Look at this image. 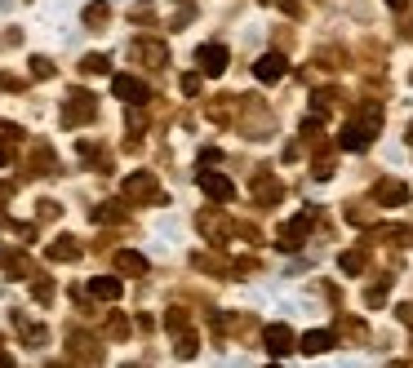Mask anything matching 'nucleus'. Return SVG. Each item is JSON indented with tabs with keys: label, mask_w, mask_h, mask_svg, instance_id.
<instances>
[{
	"label": "nucleus",
	"mask_w": 413,
	"mask_h": 368,
	"mask_svg": "<svg viewBox=\"0 0 413 368\" xmlns=\"http://www.w3.org/2000/svg\"><path fill=\"white\" fill-rule=\"evenodd\" d=\"M262 342H267V350H271L276 360H280V355H289V350L298 346V338H293V328H289V324H271L267 333H262Z\"/></svg>",
	"instance_id": "423d86ee"
},
{
	"label": "nucleus",
	"mask_w": 413,
	"mask_h": 368,
	"mask_svg": "<svg viewBox=\"0 0 413 368\" xmlns=\"http://www.w3.org/2000/svg\"><path fill=\"white\" fill-rule=\"evenodd\" d=\"M164 328H174V333H183V328H187V311H183V306H174L169 315H164Z\"/></svg>",
	"instance_id": "5701e85b"
},
{
	"label": "nucleus",
	"mask_w": 413,
	"mask_h": 368,
	"mask_svg": "<svg viewBox=\"0 0 413 368\" xmlns=\"http://www.w3.org/2000/svg\"><path fill=\"white\" fill-rule=\"evenodd\" d=\"M373 142V133L360 125V120H351V125H342V133H338V146L342 151H365V146Z\"/></svg>",
	"instance_id": "1a4fd4ad"
},
{
	"label": "nucleus",
	"mask_w": 413,
	"mask_h": 368,
	"mask_svg": "<svg viewBox=\"0 0 413 368\" xmlns=\"http://www.w3.org/2000/svg\"><path fill=\"white\" fill-rule=\"evenodd\" d=\"M391 368H409V364H391Z\"/></svg>",
	"instance_id": "72a5a7b5"
},
{
	"label": "nucleus",
	"mask_w": 413,
	"mask_h": 368,
	"mask_svg": "<svg viewBox=\"0 0 413 368\" xmlns=\"http://www.w3.org/2000/svg\"><path fill=\"white\" fill-rule=\"evenodd\" d=\"M80 67H85V76H103V71H107V58H103V54H89Z\"/></svg>",
	"instance_id": "b1692460"
},
{
	"label": "nucleus",
	"mask_w": 413,
	"mask_h": 368,
	"mask_svg": "<svg viewBox=\"0 0 413 368\" xmlns=\"http://www.w3.org/2000/svg\"><path fill=\"white\" fill-rule=\"evenodd\" d=\"M262 5H276V9H285V13H298V0H262Z\"/></svg>",
	"instance_id": "cd10ccee"
},
{
	"label": "nucleus",
	"mask_w": 413,
	"mask_h": 368,
	"mask_svg": "<svg viewBox=\"0 0 413 368\" xmlns=\"http://www.w3.org/2000/svg\"><path fill=\"white\" fill-rule=\"evenodd\" d=\"M134 368H138V364H134Z\"/></svg>",
	"instance_id": "c9c22d12"
},
{
	"label": "nucleus",
	"mask_w": 413,
	"mask_h": 368,
	"mask_svg": "<svg viewBox=\"0 0 413 368\" xmlns=\"http://www.w3.org/2000/svg\"><path fill=\"white\" fill-rule=\"evenodd\" d=\"M200 191L213 200V205H227V200H236V182L231 178H222V173H213V169H200Z\"/></svg>",
	"instance_id": "7ed1b4c3"
},
{
	"label": "nucleus",
	"mask_w": 413,
	"mask_h": 368,
	"mask_svg": "<svg viewBox=\"0 0 413 368\" xmlns=\"http://www.w3.org/2000/svg\"><path fill=\"white\" fill-rule=\"evenodd\" d=\"M0 9H9V0H0Z\"/></svg>",
	"instance_id": "473e14b6"
},
{
	"label": "nucleus",
	"mask_w": 413,
	"mask_h": 368,
	"mask_svg": "<svg viewBox=\"0 0 413 368\" xmlns=\"http://www.w3.org/2000/svg\"><path fill=\"white\" fill-rule=\"evenodd\" d=\"M196 62H200V76H222L227 71V49L205 45V49H196Z\"/></svg>",
	"instance_id": "6e6552de"
},
{
	"label": "nucleus",
	"mask_w": 413,
	"mask_h": 368,
	"mask_svg": "<svg viewBox=\"0 0 413 368\" xmlns=\"http://www.w3.org/2000/svg\"><path fill=\"white\" fill-rule=\"evenodd\" d=\"M373 200H378V205H409V187H404V182H395V178H383V182H378V187H373Z\"/></svg>",
	"instance_id": "9d476101"
},
{
	"label": "nucleus",
	"mask_w": 413,
	"mask_h": 368,
	"mask_svg": "<svg viewBox=\"0 0 413 368\" xmlns=\"http://www.w3.org/2000/svg\"><path fill=\"white\" fill-rule=\"evenodd\" d=\"M89 115H94V98L85 89H76L72 103H67V125H80V120H89Z\"/></svg>",
	"instance_id": "ddd939ff"
},
{
	"label": "nucleus",
	"mask_w": 413,
	"mask_h": 368,
	"mask_svg": "<svg viewBox=\"0 0 413 368\" xmlns=\"http://www.w3.org/2000/svg\"><path fill=\"white\" fill-rule=\"evenodd\" d=\"M395 315H400V324H409V328H413V302H404V306H395Z\"/></svg>",
	"instance_id": "c756f323"
},
{
	"label": "nucleus",
	"mask_w": 413,
	"mask_h": 368,
	"mask_svg": "<svg viewBox=\"0 0 413 368\" xmlns=\"http://www.w3.org/2000/svg\"><path fill=\"white\" fill-rule=\"evenodd\" d=\"M267 368H280V364H267Z\"/></svg>",
	"instance_id": "f704fd0d"
},
{
	"label": "nucleus",
	"mask_w": 413,
	"mask_h": 368,
	"mask_svg": "<svg viewBox=\"0 0 413 368\" xmlns=\"http://www.w3.org/2000/svg\"><path fill=\"white\" fill-rule=\"evenodd\" d=\"M183 93H191V98L200 93V76H183Z\"/></svg>",
	"instance_id": "c85d7f7f"
},
{
	"label": "nucleus",
	"mask_w": 413,
	"mask_h": 368,
	"mask_svg": "<svg viewBox=\"0 0 413 368\" xmlns=\"http://www.w3.org/2000/svg\"><path fill=\"white\" fill-rule=\"evenodd\" d=\"M285 71H289V67H285V58H280V54H262V58L254 62V76L262 80V85H276Z\"/></svg>",
	"instance_id": "9b49d317"
},
{
	"label": "nucleus",
	"mask_w": 413,
	"mask_h": 368,
	"mask_svg": "<svg viewBox=\"0 0 413 368\" xmlns=\"http://www.w3.org/2000/svg\"><path fill=\"white\" fill-rule=\"evenodd\" d=\"M311 222H316V213H298V217H293V222H285V226H280L276 231V244L280 248H285V253H298V248H302V240L311 236Z\"/></svg>",
	"instance_id": "f257e3e1"
},
{
	"label": "nucleus",
	"mask_w": 413,
	"mask_h": 368,
	"mask_svg": "<svg viewBox=\"0 0 413 368\" xmlns=\"http://www.w3.org/2000/svg\"><path fill=\"white\" fill-rule=\"evenodd\" d=\"M31 76H54V62H49V58H31Z\"/></svg>",
	"instance_id": "a878e982"
},
{
	"label": "nucleus",
	"mask_w": 413,
	"mask_h": 368,
	"mask_svg": "<svg viewBox=\"0 0 413 368\" xmlns=\"http://www.w3.org/2000/svg\"><path fill=\"white\" fill-rule=\"evenodd\" d=\"M31 293H36L40 302H49V297H54V284H49V280H36V284H31Z\"/></svg>",
	"instance_id": "bb28decb"
},
{
	"label": "nucleus",
	"mask_w": 413,
	"mask_h": 368,
	"mask_svg": "<svg viewBox=\"0 0 413 368\" xmlns=\"http://www.w3.org/2000/svg\"><path fill=\"white\" fill-rule=\"evenodd\" d=\"M409 146H413V125H409Z\"/></svg>",
	"instance_id": "2f4dec72"
},
{
	"label": "nucleus",
	"mask_w": 413,
	"mask_h": 368,
	"mask_svg": "<svg viewBox=\"0 0 413 368\" xmlns=\"http://www.w3.org/2000/svg\"><path fill=\"white\" fill-rule=\"evenodd\" d=\"M196 226H200L213 244H222V240L231 236V217H227L222 209H205V213H196Z\"/></svg>",
	"instance_id": "20e7f679"
},
{
	"label": "nucleus",
	"mask_w": 413,
	"mask_h": 368,
	"mask_svg": "<svg viewBox=\"0 0 413 368\" xmlns=\"http://www.w3.org/2000/svg\"><path fill=\"white\" fill-rule=\"evenodd\" d=\"M120 217H125L120 205H98V209H94V222H120Z\"/></svg>",
	"instance_id": "4be33fe9"
},
{
	"label": "nucleus",
	"mask_w": 413,
	"mask_h": 368,
	"mask_svg": "<svg viewBox=\"0 0 413 368\" xmlns=\"http://www.w3.org/2000/svg\"><path fill=\"white\" fill-rule=\"evenodd\" d=\"M329 346H334V333H329V328H311L307 338L298 342V350H307V355H324Z\"/></svg>",
	"instance_id": "2eb2a0df"
},
{
	"label": "nucleus",
	"mask_w": 413,
	"mask_h": 368,
	"mask_svg": "<svg viewBox=\"0 0 413 368\" xmlns=\"http://www.w3.org/2000/svg\"><path fill=\"white\" fill-rule=\"evenodd\" d=\"M107 13H111L107 5H89V9H85V23H89V27H94V23H107Z\"/></svg>",
	"instance_id": "393cba45"
},
{
	"label": "nucleus",
	"mask_w": 413,
	"mask_h": 368,
	"mask_svg": "<svg viewBox=\"0 0 413 368\" xmlns=\"http://www.w3.org/2000/svg\"><path fill=\"white\" fill-rule=\"evenodd\" d=\"M111 89H115V98H125L129 107H142L147 103V85L138 76H111Z\"/></svg>",
	"instance_id": "39448f33"
},
{
	"label": "nucleus",
	"mask_w": 413,
	"mask_h": 368,
	"mask_svg": "<svg viewBox=\"0 0 413 368\" xmlns=\"http://www.w3.org/2000/svg\"><path fill=\"white\" fill-rule=\"evenodd\" d=\"M378 217V209H369V205H346V222L351 226H369Z\"/></svg>",
	"instance_id": "6ab92c4d"
},
{
	"label": "nucleus",
	"mask_w": 413,
	"mask_h": 368,
	"mask_svg": "<svg viewBox=\"0 0 413 368\" xmlns=\"http://www.w3.org/2000/svg\"><path fill=\"white\" fill-rule=\"evenodd\" d=\"M125 200H129V205H152V200H160L156 173H147V169L129 173V178H125Z\"/></svg>",
	"instance_id": "f03ea898"
},
{
	"label": "nucleus",
	"mask_w": 413,
	"mask_h": 368,
	"mask_svg": "<svg viewBox=\"0 0 413 368\" xmlns=\"http://www.w3.org/2000/svg\"><path fill=\"white\" fill-rule=\"evenodd\" d=\"M196 350H200V338H196V333H187V328H183V338H178V360H191Z\"/></svg>",
	"instance_id": "412c9836"
},
{
	"label": "nucleus",
	"mask_w": 413,
	"mask_h": 368,
	"mask_svg": "<svg viewBox=\"0 0 413 368\" xmlns=\"http://www.w3.org/2000/svg\"><path fill=\"white\" fill-rule=\"evenodd\" d=\"M254 200H258L262 209L280 205V200H285V187H280V178H271V173H258V178H254Z\"/></svg>",
	"instance_id": "0eeeda50"
},
{
	"label": "nucleus",
	"mask_w": 413,
	"mask_h": 368,
	"mask_svg": "<svg viewBox=\"0 0 413 368\" xmlns=\"http://www.w3.org/2000/svg\"><path fill=\"white\" fill-rule=\"evenodd\" d=\"M387 5H391V9H404V5H409V0H387Z\"/></svg>",
	"instance_id": "7c9ffc66"
},
{
	"label": "nucleus",
	"mask_w": 413,
	"mask_h": 368,
	"mask_svg": "<svg viewBox=\"0 0 413 368\" xmlns=\"http://www.w3.org/2000/svg\"><path fill=\"white\" fill-rule=\"evenodd\" d=\"M89 293H94V297H103V302H115V297L125 293V284L115 280V275H98V280H89Z\"/></svg>",
	"instance_id": "4468645a"
},
{
	"label": "nucleus",
	"mask_w": 413,
	"mask_h": 368,
	"mask_svg": "<svg viewBox=\"0 0 413 368\" xmlns=\"http://www.w3.org/2000/svg\"><path fill=\"white\" fill-rule=\"evenodd\" d=\"M338 266H342L346 275H360V271L369 266V253H365V248H346V253L338 258Z\"/></svg>",
	"instance_id": "a211bd4d"
},
{
	"label": "nucleus",
	"mask_w": 413,
	"mask_h": 368,
	"mask_svg": "<svg viewBox=\"0 0 413 368\" xmlns=\"http://www.w3.org/2000/svg\"><path fill=\"white\" fill-rule=\"evenodd\" d=\"M369 240H383V244H409V240H413V231H409V226H373V231H369Z\"/></svg>",
	"instance_id": "f3484780"
},
{
	"label": "nucleus",
	"mask_w": 413,
	"mask_h": 368,
	"mask_svg": "<svg viewBox=\"0 0 413 368\" xmlns=\"http://www.w3.org/2000/svg\"><path fill=\"white\" fill-rule=\"evenodd\" d=\"M45 258H49V262H76V258H80V244H76L72 236H58L54 244L45 248Z\"/></svg>",
	"instance_id": "f8f14e48"
},
{
	"label": "nucleus",
	"mask_w": 413,
	"mask_h": 368,
	"mask_svg": "<svg viewBox=\"0 0 413 368\" xmlns=\"http://www.w3.org/2000/svg\"><path fill=\"white\" fill-rule=\"evenodd\" d=\"M391 280H395V275H387L383 284H369V289H365V306H383V302H387V289H391Z\"/></svg>",
	"instance_id": "aec40b11"
},
{
	"label": "nucleus",
	"mask_w": 413,
	"mask_h": 368,
	"mask_svg": "<svg viewBox=\"0 0 413 368\" xmlns=\"http://www.w3.org/2000/svg\"><path fill=\"white\" fill-rule=\"evenodd\" d=\"M115 271H125V275H147V258L134 253V248H120V253H115Z\"/></svg>",
	"instance_id": "dca6fc26"
}]
</instances>
